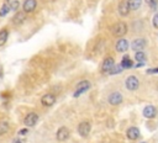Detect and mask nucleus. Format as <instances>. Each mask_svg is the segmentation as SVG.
Segmentation results:
<instances>
[{"mask_svg":"<svg viewBox=\"0 0 158 143\" xmlns=\"http://www.w3.org/2000/svg\"><path fill=\"white\" fill-rule=\"evenodd\" d=\"M148 4L152 6V8H156L157 6V0H147Z\"/></svg>","mask_w":158,"mask_h":143,"instance_id":"a878e982","label":"nucleus"},{"mask_svg":"<svg viewBox=\"0 0 158 143\" xmlns=\"http://www.w3.org/2000/svg\"><path fill=\"white\" fill-rule=\"evenodd\" d=\"M152 24H153V26H154L156 28H158V14H156V15H154V17H153V21H152Z\"/></svg>","mask_w":158,"mask_h":143,"instance_id":"393cba45","label":"nucleus"},{"mask_svg":"<svg viewBox=\"0 0 158 143\" xmlns=\"http://www.w3.org/2000/svg\"><path fill=\"white\" fill-rule=\"evenodd\" d=\"M140 143H146V142H140Z\"/></svg>","mask_w":158,"mask_h":143,"instance_id":"7c9ffc66","label":"nucleus"},{"mask_svg":"<svg viewBox=\"0 0 158 143\" xmlns=\"http://www.w3.org/2000/svg\"><path fill=\"white\" fill-rule=\"evenodd\" d=\"M121 70H122V67H121V65H116V64H115V65L112 67V69L109 72V73H110V74H118Z\"/></svg>","mask_w":158,"mask_h":143,"instance_id":"5701e85b","label":"nucleus"},{"mask_svg":"<svg viewBox=\"0 0 158 143\" xmlns=\"http://www.w3.org/2000/svg\"><path fill=\"white\" fill-rule=\"evenodd\" d=\"M157 115V109L152 105H148L143 109V116L147 118H153Z\"/></svg>","mask_w":158,"mask_h":143,"instance_id":"0eeeda50","label":"nucleus"},{"mask_svg":"<svg viewBox=\"0 0 158 143\" xmlns=\"http://www.w3.org/2000/svg\"><path fill=\"white\" fill-rule=\"evenodd\" d=\"M29 132V130L27 128H22V130H20V135H26Z\"/></svg>","mask_w":158,"mask_h":143,"instance_id":"bb28decb","label":"nucleus"},{"mask_svg":"<svg viewBox=\"0 0 158 143\" xmlns=\"http://www.w3.org/2000/svg\"><path fill=\"white\" fill-rule=\"evenodd\" d=\"M146 47V41L143 38H136L132 42V49L135 51H142Z\"/></svg>","mask_w":158,"mask_h":143,"instance_id":"ddd939ff","label":"nucleus"},{"mask_svg":"<svg viewBox=\"0 0 158 143\" xmlns=\"http://www.w3.org/2000/svg\"><path fill=\"white\" fill-rule=\"evenodd\" d=\"M109 102L111 105H120L122 102V95L120 93H112V94H110Z\"/></svg>","mask_w":158,"mask_h":143,"instance_id":"6e6552de","label":"nucleus"},{"mask_svg":"<svg viewBox=\"0 0 158 143\" xmlns=\"http://www.w3.org/2000/svg\"><path fill=\"white\" fill-rule=\"evenodd\" d=\"M69 136H70V132H69V130L67 127H61V128L57 131V135H56V137H57V139L59 142L67 141L69 138Z\"/></svg>","mask_w":158,"mask_h":143,"instance_id":"39448f33","label":"nucleus"},{"mask_svg":"<svg viewBox=\"0 0 158 143\" xmlns=\"http://www.w3.org/2000/svg\"><path fill=\"white\" fill-rule=\"evenodd\" d=\"M89 88H90V83H89L88 80H83V81H81V83H78V85H77V91L74 93V98H78L81 94H83L84 91H87Z\"/></svg>","mask_w":158,"mask_h":143,"instance_id":"20e7f679","label":"nucleus"},{"mask_svg":"<svg viewBox=\"0 0 158 143\" xmlns=\"http://www.w3.org/2000/svg\"><path fill=\"white\" fill-rule=\"evenodd\" d=\"M115 65V61H114V58H111V57H109V58H106L105 61H104V63H103V72H110L111 69H112V67Z\"/></svg>","mask_w":158,"mask_h":143,"instance_id":"2eb2a0df","label":"nucleus"},{"mask_svg":"<svg viewBox=\"0 0 158 143\" xmlns=\"http://www.w3.org/2000/svg\"><path fill=\"white\" fill-rule=\"evenodd\" d=\"M10 5H8V4H4L3 6H2V10H0V16H5V15H8V12L10 11Z\"/></svg>","mask_w":158,"mask_h":143,"instance_id":"4be33fe9","label":"nucleus"},{"mask_svg":"<svg viewBox=\"0 0 158 143\" xmlns=\"http://www.w3.org/2000/svg\"><path fill=\"white\" fill-rule=\"evenodd\" d=\"M130 6H129V3L127 2H121L118 4V14L121 16H127L129 12H130Z\"/></svg>","mask_w":158,"mask_h":143,"instance_id":"f8f14e48","label":"nucleus"},{"mask_svg":"<svg viewBox=\"0 0 158 143\" xmlns=\"http://www.w3.org/2000/svg\"><path fill=\"white\" fill-rule=\"evenodd\" d=\"M8 36H9V31H8L6 28L0 31V46L5 45V42H6V40H8Z\"/></svg>","mask_w":158,"mask_h":143,"instance_id":"6ab92c4d","label":"nucleus"},{"mask_svg":"<svg viewBox=\"0 0 158 143\" xmlns=\"http://www.w3.org/2000/svg\"><path fill=\"white\" fill-rule=\"evenodd\" d=\"M36 6H37L36 0H26V2L24 3V11L25 12H32V11H35Z\"/></svg>","mask_w":158,"mask_h":143,"instance_id":"9d476101","label":"nucleus"},{"mask_svg":"<svg viewBox=\"0 0 158 143\" xmlns=\"http://www.w3.org/2000/svg\"><path fill=\"white\" fill-rule=\"evenodd\" d=\"M37 121H38V115L35 114V112H30V114L25 117V120H24V122H25V125H26L27 127L35 126Z\"/></svg>","mask_w":158,"mask_h":143,"instance_id":"423d86ee","label":"nucleus"},{"mask_svg":"<svg viewBox=\"0 0 158 143\" xmlns=\"http://www.w3.org/2000/svg\"><path fill=\"white\" fill-rule=\"evenodd\" d=\"M127 137H129V139H131V141L137 139L138 137H140V130H138L137 127H130V128L127 130Z\"/></svg>","mask_w":158,"mask_h":143,"instance_id":"4468645a","label":"nucleus"},{"mask_svg":"<svg viewBox=\"0 0 158 143\" xmlns=\"http://www.w3.org/2000/svg\"><path fill=\"white\" fill-rule=\"evenodd\" d=\"M90 128H91L90 123H89L88 121H83V122L79 123L78 132H79V135H81L82 137H87V136L89 135V132H90Z\"/></svg>","mask_w":158,"mask_h":143,"instance_id":"7ed1b4c3","label":"nucleus"},{"mask_svg":"<svg viewBox=\"0 0 158 143\" xmlns=\"http://www.w3.org/2000/svg\"><path fill=\"white\" fill-rule=\"evenodd\" d=\"M2 70H3V68H2V65H0V77H3V73H2Z\"/></svg>","mask_w":158,"mask_h":143,"instance_id":"c756f323","label":"nucleus"},{"mask_svg":"<svg viewBox=\"0 0 158 143\" xmlns=\"http://www.w3.org/2000/svg\"><path fill=\"white\" fill-rule=\"evenodd\" d=\"M135 59L137 62H145L146 61V55H145L143 52L138 51V52H136V55H135Z\"/></svg>","mask_w":158,"mask_h":143,"instance_id":"412c9836","label":"nucleus"},{"mask_svg":"<svg viewBox=\"0 0 158 143\" xmlns=\"http://www.w3.org/2000/svg\"><path fill=\"white\" fill-rule=\"evenodd\" d=\"M54 101H56V98L53 94H46L41 99V102L43 106H52L54 104Z\"/></svg>","mask_w":158,"mask_h":143,"instance_id":"1a4fd4ad","label":"nucleus"},{"mask_svg":"<svg viewBox=\"0 0 158 143\" xmlns=\"http://www.w3.org/2000/svg\"><path fill=\"white\" fill-rule=\"evenodd\" d=\"M129 49V41L127 40H118L117 41V43H116V51L117 52H121V53H124V52H126Z\"/></svg>","mask_w":158,"mask_h":143,"instance_id":"9b49d317","label":"nucleus"},{"mask_svg":"<svg viewBox=\"0 0 158 143\" xmlns=\"http://www.w3.org/2000/svg\"><path fill=\"white\" fill-rule=\"evenodd\" d=\"M147 72H148V73H158V68H156V69H148Z\"/></svg>","mask_w":158,"mask_h":143,"instance_id":"cd10ccee","label":"nucleus"},{"mask_svg":"<svg viewBox=\"0 0 158 143\" xmlns=\"http://www.w3.org/2000/svg\"><path fill=\"white\" fill-rule=\"evenodd\" d=\"M138 86H140V80H138L137 77L130 75V77L126 79V88L129 89V90L135 91V90H137V89H138Z\"/></svg>","mask_w":158,"mask_h":143,"instance_id":"f03ea898","label":"nucleus"},{"mask_svg":"<svg viewBox=\"0 0 158 143\" xmlns=\"http://www.w3.org/2000/svg\"><path fill=\"white\" fill-rule=\"evenodd\" d=\"M14 143H22V141H21V139H15Z\"/></svg>","mask_w":158,"mask_h":143,"instance_id":"c85d7f7f","label":"nucleus"},{"mask_svg":"<svg viewBox=\"0 0 158 143\" xmlns=\"http://www.w3.org/2000/svg\"><path fill=\"white\" fill-rule=\"evenodd\" d=\"M127 3H129V6L131 10H137L141 6L142 0H127Z\"/></svg>","mask_w":158,"mask_h":143,"instance_id":"f3484780","label":"nucleus"},{"mask_svg":"<svg viewBox=\"0 0 158 143\" xmlns=\"http://www.w3.org/2000/svg\"><path fill=\"white\" fill-rule=\"evenodd\" d=\"M26 20V12H17L15 16H14V24L16 25H21L22 22H25Z\"/></svg>","mask_w":158,"mask_h":143,"instance_id":"dca6fc26","label":"nucleus"},{"mask_svg":"<svg viewBox=\"0 0 158 143\" xmlns=\"http://www.w3.org/2000/svg\"><path fill=\"white\" fill-rule=\"evenodd\" d=\"M9 130V125L6 121H0V135L6 133Z\"/></svg>","mask_w":158,"mask_h":143,"instance_id":"aec40b11","label":"nucleus"},{"mask_svg":"<svg viewBox=\"0 0 158 143\" xmlns=\"http://www.w3.org/2000/svg\"><path fill=\"white\" fill-rule=\"evenodd\" d=\"M19 2H17V0H14V2H11V5H10V8L12 9V10H17L19 9Z\"/></svg>","mask_w":158,"mask_h":143,"instance_id":"b1692460","label":"nucleus"},{"mask_svg":"<svg viewBox=\"0 0 158 143\" xmlns=\"http://www.w3.org/2000/svg\"><path fill=\"white\" fill-rule=\"evenodd\" d=\"M126 33H127V25L125 22H117L112 27V35L116 36V37H122Z\"/></svg>","mask_w":158,"mask_h":143,"instance_id":"f257e3e1","label":"nucleus"},{"mask_svg":"<svg viewBox=\"0 0 158 143\" xmlns=\"http://www.w3.org/2000/svg\"><path fill=\"white\" fill-rule=\"evenodd\" d=\"M124 69L125 68H131L132 65H133V62L127 57V56H124V58H122V61H121V64H120Z\"/></svg>","mask_w":158,"mask_h":143,"instance_id":"a211bd4d","label":"nucleus"}]
</instances>
